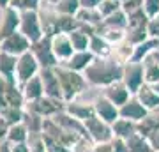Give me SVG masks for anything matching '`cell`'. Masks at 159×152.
I'll list each match as a JSON object with an SVG mask.
<instances>
[{
    "instance_id": "816d5d0a",
    "label": "cell",
    "mask_w": 159,
    "mask_h": 152,
    "mask_svg": "<svg viewBox=\"0 0 159 152\" xmlns=\"http://www.w3.org/2000/svg\"><path fill=\"white\" fill-rule=\"evenodd\" d=\"M0 152H12V150H11V143H9V141L0 143Z\"/></svg>"
},
{
    "instance_id": "836d02e7",
    "label": "cell",
    "mask_w": 159,
    "mask_h": 152,
    "mask_svg": "<svg viewBox=\"0 0 159 152\" xmlns=\"http://www.w3.org/2000/svg\"><path fill=\"white\" fill-rule=\"evenodd\" d=\"M154 51H156V41L150 37V39L143 41V43H140V44L134 46L131 60H134V62H142L145 57H148L150 53H154Z\"/></svg>"
},
{
    "instance_id": "d6986e66",
    "label": "cell",
    "mask_w": 159,
    "mask_h": 152,
    "mask_svg": "<svg viewBox=\"0 0 159 152\" xmlns=\"http://www.w3.org/2000/svg\"><path fill=\"white\" fill-rule=\"evenodd\" d=\"M134 96L138 97V101L142 103L148 112H156V110H157V106H159V94L154 90L152 85L143 83Z\"/></svg>"
},
{
    "instance_id": "83f0119b",
    "label": "cell",
    "mask_w": 159,
    "mask_h": 152,
    "mask_svg": "<svg viewBox=\"0 0 159 152\" xmlns=\"http://www.w3.org/2000/svg\"><path fill=\"white\" fill-rule=\"evenodd\" d=\"M101 25L102 27H106V28L125 30V28H127V12H125L124 9H119L117 12H113V14H110V16L104 18Z\"/></svg>"
},
{
    "instance_id": "5b68a950",
    "label": "cell",
    "mask_w": 159,
    "mask_h": 152,
    "mask_svg": "<svg viewBox=\"0 0 159 152\" xmlns=\"http://www.w3.org/2000/svg\"><path fill=\"white\" fill-rule=\"evenodd\" d=\"M30 51H32V55L35 57V60L39 62L41 69H44V67H57V66H60L58 58L55 57V53H53L51 37H48V35H44V37H41L39 41L32 43Z\"/></svg>"
},
{
    "instance_id": "f907efd6",
    "label": "cell",
    "mask_w": 159,
    "mask_h": 152,
    "mask_svg": "<svg viewBox=\"0 0 159 152\" xmlns=\"http://www.w3.org/2000/svg\"><path fill=\"white\" fill-rule=\"evenodd\" d=\"M7 127L9 126L7 124H0V143H4V141H7Z\"/></svg>"
},
{
    "instance_id": "f6af8a7d",
    "label": "cell",
    "mask_w": 159,
    "mask_h": 152,
    "mask_svg": "<svg viewBox=\"0 0 159 152\" xmlns=\"http://www.w3.org/2000/svg\"><path fill=\"white\" fill-rule=\"evenodd\" d=\"M111 149H113V152H129L127 150V141L122 140V138H117V136L111 138Z\"/></svg>"
},
{
    "instance_id": "6da1fadb",
    "label": "cell",
    "mask_w": 159,
    "mask_h": 152,
    "mask_svg": "<svg viewBox=\"0 0 159 152\" xmlns=\"http://www.w3.org/2000/svg\"><path fill=\"white\" fill-rule=\"evenodd\" d=\"M124 73V62H120L117 57H96L94 62L87 67L85 74L87 81L92 87H108V85L120 81Z\"/></svg>"
},
{
    "instance_id": "9c48e42d",
    "label": "cell",
    "mask_w": 159,
    "mask_h": 152,
    "mask_svg": "<svg viewBox=\"0 0 159 152\" xmlns=\"http://www.w3.org/2000/svg\"><path fill=\"white\" fill-rule=\"evenodd\" d=\"M20 16H21V12L16 11L11 6L2 9V14H0V43L20 30Z\"/></svg>"
},
{
    "instance_id": "1f68e13d",
    "label": "cell",
    "mask_w": 159,
    "mask_h": 152,
    "mask_svg": "<svg viewBox=\"0 0 159 152\" xmlns=\"http://www.w3.org/2000/svg\"><path fill=\"white\" fill-rule=\"evenodd\" d=\"M0 115H2V120L4 124L12 126L18 124V122H23V115H25V108H16V106H4L0 110Z\"/></svg>"
},
{
    "instance_id": "94428289",
    "label": "cell",
    "mask_w": 159,
    "mask_h": 152,
    "mask_svg": "<svg viewBox=\"0 0 159 152\" xmlns=\"http://www.w3.org/2000/svg\"><path fill=\"white\" fill-rule=\"evenodd\" d=\"M157 117H159V113H157Z\"/></svg>"
},
{
    "instance_id": "3957f363",
    "label": "cell",
    "mask_w": 159,
    "mask_h": 152,
    "mask_svg": "<svg viewBox=\"0 0 159 152\" xmlns=\"http://www.w3.org/2000/svg\"><path fill=\"white\" fill-rule=\"evenodd\" d=\"M25 110L37 113V115H41L43 118H51V117H55L57 113L66 110V101L43 96V97H39V99H35V101L25 103Z\"/></svg>"
},
{
    "instance_id": "c3c4849f",
    "label": "cell",
    "mask_w": 159,
    "mask_h": 152,
    "mask_svg": "<svg viewBox=\"0 0 159 152\" xmlns=\"http://www.w3.org/2000/svg\"><path fill=\"white\" fill-rule=\"evenodd\" d=\"M11 150L12 152H30V145H29V141H25V143H11Z\"/></svg>"
},
{
    "instance_id": "484cf974",
    "label": "cell",
    "mask_w": 159,
    "mask_h": 152,
    "mask_svg": "<svg viewBox=\"0 0 159 152\" xmlns=\"http://www.w3.org/2000/svg\"><path fill=\"white\" fill-rule=\"evenodd\" d=\"M136 129H138V133H140L142 136L148 138L154 131L159 129V117H157V113L150 112L145 118H142L140 122H136Z\"/></svg>"
},
{
    "instance_id": "cb8c5ba5",
    "label": "cell",
    "mask_w": 159,
    "mask_h": 152,
    "mask_svg": "<svg viewBox=\"0 0 159 152\" xmlns=\"http://www.w3.org/2000/svg\"><path fill=\"white\" fill-rule=\"evenodd\" d=\"M111 129H113V136L122 138V140H129L133 135L138 133L136 122L127 120V118H117L113 124H111Z\"/></svg>"
},
{
    "instance_id": "f546056e",
    "label": "cell",
    "mask_w": 159,
    "mask_h": 152,
    "mask_svg": "<svg viewBox=\"0 0 159 152\" xmlns=\"http://www.w3.org/2000/svg\"><path fill=\"white\" fill-rule=\"evenodd\" d=\"M127 141V150L129 152H156L154 150V147L150 145V141L145 138V136H142L140 133H136V135H133Z\"/></svg>"
},
{
    "instance_id": "30bf717a",
    "label": "cell",
    "mask_w": 159,
    "mask_h": 152,
    "mask_svg": "<svg viewBox=\"0 0 159 152\" xmlns=\"http://www.w3.org/2000/svg\"><path fill=\"white\" fill-rule=\"evenodd\" d=\"M30 46H32V43L18 30V32L11 34L9 37H6L0 43V50L6 51V53H11L14 57H21L23 53L30 51Z\"/></svg>"
},
{
    "instance_id": "ba28073f",
    "label": "cell",
    "mask_w": 159,
    "mask_h": 152,
    "mask_svg": "<svg viewBox=\"0 0 159 152\" xmlns=\"http://www.w3.org/2000/svg\"><path fill=\"white\" fill-rule=\"evenodd\" d=\"M87 133H89V138H90L94 143H102V141H110L113 138V129H111V124L104 122L102 118H99L97 115L87 118L85 122Z\"/></svg>"
},
{
    "instance_id": "603a6c76",
    "label": "cell",
    "mask_w": 159,
    "mask_h": 152,
    "mask_svg": "<svg viewBox=\"0 0 159 152\" xmlns=\"http://www.w3.org/2000/svg\"><path fill=\"white\" fill-rule=\"evenodd\" d=\"M89 51L94 57H111L113 55V44L108 43L102 35L96 34L90 37V44H89Z\"/></svg>"
},
{
    "instance_id": "e575fe53",
    "label": "cell",
    "mask_w": 159,
    "mask_h": 152,
    "mask_svg": "<svg viewBox=\"0 0 159 152\" xmlns=\"http://www.w3.org/2000/svg\"><path fill=\"white\" fill-rule=\"evenodd\" d=\"M69 39H71V43H73L74 51H87V50H89V44H90V35L85 34L83 30H80V28L73 30V32L69 34Z\"/></svg>"
},
{
    "instance_id": "4dcf8cb0",
    "label": "cell",
    "mask_w": 159,
    "mask_h": 152,
    "mask_svg": "<svg viewBox=\"0 0 159 152\" xmlns=\"http://www.w3.org/2000/svg\"><path fill=\"white\" fill-rule=\"evenodd\" d=\"M78 27L80 21L76 16H67V14H58L57 12V34H71Z\"/></svg>"
},
{
    "instance_id": "f1b7e54d",
    "label": "cell",
    "mask_w": 159,
    "mask_h": 152,
    "mask_svg": "<svg viewBox=\"0 0 159 152\" xmlns=\"http://www.w3.org/2000/svg\"><path fill=\"white\" fill-rule=\"evenodd\" d=\"M23 124L27 126L30 135H41L43 133V124H44V118L37 115L34 112H29L25 110V115H23Z\"/></svg>"
},
{
    "instance_id": "91938a15",
    "label": "cell",
    "mask_w": 159,
    "mask_h": 152,
    "mask_svg": "<svg viewBox=\"0 0 159 152\" xmlns=\"http://www.w3.org/2000/svg\"><path fill=\"white\" fill-rule=\"evenodd\" d=\"M120 2H124V0H120Z\"/></svg>"
},
{
    "instance_id": "9a60e30c",
    "label": "cell",
    "mask_w": 159,
    "mask_h": 152,
    "mask_svg": "<svg viewBox=\"0 0 159 152\" xmlns=\"http://www.w3.org/2000/svg\"><path fill=\"white\" fill-rule=\"evenodd\" d=\"M102 96L108 97L113 104H117V106L120 108L122 104H125V103L129 101L133 94H131L129 89L124 85V81L120 80V81H115V83L104 87V89H102Z\"/></svg>"
},
{
    "instance_id": "7402d4cb",
    "label": "cell",
    "mask_w": 159,
    "mask_h": 152,
    "mask_svg": "<svg viewBox=\"0 0 159 152\" xmlns=\"http://www.w3.org/2000/svg\"><path fill=\"white\" fill-rule=\"evenodd\" d=\"M25 96H23L21 87L18 81H7L6 87V106H16V108H25Z\"/></svg>"
},
{
    "instance_id": "f35d334b",
    "label": "cell",
    "mask_w": 159,
    "mask_h": 152,
    "mask_svg": "<svg viewBox=\"0 0 159 152\" xmlns=\"http://www.w3.org/2000/svg\"><path fill=\"white\" fill-rule=\"evenodd\" d=\"M125 39L129 41L133 46L140 44L143 41L150 39V35H148V30L147 27H138V28H125Z\"/></svg>"
},
{
    "instance_id": "7dc6e473",
    "label": "cell",
    "mask_w": 159,
    "mask_h": 152,
    "mask_svg": "<svg viewBox=\"0 0 159 152\" xmlns=\"http://www.w3.org/2000/svg\"><path fill=\"white\" fill-rule=\"evenodd\" d=\"M102 0H80V4L83 9H97V7L101 6Z\"/></svg>"
},
{
    "instance_id": "8fae6325",
    "label": "cell",
    "mask_w": 159,
    "mask_h": 152,
    "mask_svg": "<svg viewBox=\"0 0 159 152\" xmlns=\"http://www.w3.org/2000/svg\"><path fill=\"white\" fill-rule=\"evenodd\" d=\"M39 76L43 80V87H44V96L55 97V99H62V89H60V80L55 71V67H44L39 71Z\"/></svg>"
},
{
    "instance_id": "ac0fdd59",
    "label": "cell",
    "mask_w": 159,
    "mask_h": 152,
    "mask_svg": "<svg viewBox=\"0 0 159 152\" xmlns=\"http://www.w3.org/2000/svg\"><path fill=\"white\" fill-rule=\"evenodd\" d=\"M66 112L69 115H73L74 118L81 120V122H85L87 118H90L96 115V110H94V104L92 103H81V101L66 103Z\"/></svg>"
},
{
    "instance_id": "7a4b0ae2",
    "label": "cell",
    "mask_w": 159,
    "mask_h": 152,
    "mask_svg": "<svg viewBox=\"0 0 159 152\" xmlns=\"http://www.w3.org/2000/svg\"><path fill=\"white\" fill-rule=\"evenodd\" d=\"M58 74V80H60V89H62V97L66 103H71V101H76L83 92H85L90 83L87 81L85 74L83 73H76L73 69L66 67V66H57L55 67Z\"/></svg>"
},
{
    "instance_id": "ffe728a7",
    "label": "cell",
    "mask_w": 159,
    "mask_h": 152,
    "mask_svg": "<svg viewBox=\"0 0 159 152\" xmlns=\"http://www.w3.org/2000/svg\"><path fill=\"white\" fill-rule=\"evenodd\" d=\"M16 64L18 57L0 50V76L7 81H16Z\"/></svg>"
},
{
    "instance_id": "8992f818",
    "label": "cell",
    "mask_w": 159,
    "mask_h": 152,
    "mask_svg": "<svg viewBox=\"0 0 159 152\" xmlns=\"http://www.w3.org/2000/svg\"><path fill=\"white\" fill-rule=\"evenodd\" d=\"M122 81L129 89V92L134 96L140 87L145 83V73H143V64L142 62H124V73H122Z\"/></svg>"
},
{
    "instance_id": "60d3db41",
    "label": "cell",
    "mask_w": 159,
    "mask_h": 152,
    "mask_svg": "<svg viewBox=\"0 0 159 152\" xmlns=\"http://www.w3.org/2000/svg\"><path fill=\"white\" fill-rule=\"evenodd\" d=\"M119 9H122V2H120V0H102L101 6L97 7V11L101 12L102 18L113 14V12H117Z\"/></svg>"
},
{
    "instance_id": "f5cc1de1",
    "label": "cell",
    "mask_w": 159,
    "mask_h": 152,
    "mask_svg": "<svg viewBox=\"0 0 159 152\" xmlns=\"http://www.w3.org/2000/svg\"><path fill=\"white\" fill-rule=\"evenodd\" d=\"M11 6V0H0V11L2 9H6V7Z\"/></svg>"
},
{
    "instance_id": "680465c9",
    "label": "cell",
    "mask_w": 159,
    "mask_h": 152,
    "mask_svg": "<svg viewBox=\"0 0 159 152\" xmlns=\"http://www.w3.org/2000/svg\"><path fill=\"white\" fill-rule=\"evenodd\" d=\"M156 113H159V106H157V110H156Z\"/></svg>"
},
{
    "instance_id": "44dd1931",
    "label": "cell",
    "mask_w": 159,
    "mask_h": 152,
    "mask_svg": "<svg viewBox=\"0 0 159 152\" xmlns=\"http://www.w3.org/2000/svg\"><path fill=\"white\" fill-rule=\"evenodd\" d=\"M23 96H25V101H35L39 97L44 96V87H43V80H41L39 74H35L34 78H30L25 85H21Z\"/></svg>"
},
{
    "instance_id": "bcb514c9",
    "label": "cell",
    "mask_w": 159,
    "mask_h": 152,
    "mask_svg": "<svg viewBox=\"0 0 159 152\" xmlns=\"http://www.w3.org/2000/svg\"><path fill=\"white\" fill-rule=\"evenodd\" d=\"M6 87H7V80L0 76V110L6 106Z\"/></svg>"
},
{
    "instance_id": "7c38bea8",
    "label": "cell",
    "mask_w": 159,
    "mask_h": 152,
    "mask_svg": "<svg viewBox=\"0 0 159 152\" xmlns=\"http://www.w3.org/2000/svg\"><path fill=\"white\" fill-rule=\"evenodd\" d=\"M92 104H94L96 115L99 118H102L104 122H108V124H113L117 118H120L119 106H117V104H113L108 97H104L102 94H101V96H97L96 99L92 101Z\"/></svg>"
},
{
    "instance_id": "d590c367",
    "label": "cell",
    "mask_w": 159,
    "mask_h": 152,
    "mask_svg": "<svg viewBox=\"0 0 159 152\" xmlns=\"http://www.w3.org/2000/svg\"><path fill=\"white\" fill-rule=\"evenodd\" d=\"M53 9L58 14H67V16H76L78 11L81 9L80 0H58L57 4L53 6Z\"/></svg>"
},
{
    "instance_id": "db71d44e",
    "label": "cell",
    "mask_w": 159,
    "mask_h": 152,
    "mask_svg": "<svg viewBox=\"0 0 159 152\" xmlns=\"http://www.w3.org/2000/svg\"><path fill=\"white\" fill-rule=\"evenodd\" d=\"M44 2H46V4H50V6H55L58 0H44Z\"/></svg>"
},
{
    "instance_id": "6f0895ef",
    "label": "cell",
    "mask_w": 159,
    "mask_h": 152,
    "mask_svg": "<svg viewBox=\"0 0 159 152\" xmlns=\"http://www.w3.org/2000/svg\"><path fill=\"white\" fill-rule=\"evenodd\" d=\"M2 122H4V120H2V115H0V124H2Z\"/></svg>"
},
{
    "instance_id": "52a82bcc",
    "label": "cell",
    "mask_w": 159,
    "mask_h": 152,
    "mask_svg": "<svg viewBox=\"0 0 159 152\" xmlns=\"http://www.w3.org/2000/svg\"><path fill=\"white\" fill-rule=\"evenodd\" d=\"M41 66L35 60V57L32 55V51L23 53L21 57H18V64H16V81L21 87L29 81L30 78H34L35 74H39Z\"/></svg>"
},
{
    "instance_id": "9f6ffc18",
    "label": "cell",
    "mask_w": 159,
    "mask_h": 152,
    "mask_svg": "<svg viewBox=\"0 0 159 152\" xmlns=\"http://www.w3.org/2000/svg\"><path fill=\"white\" fill-rule=\"evenodd\" d=\"M154 58L157 60V64H159V51H154Z\"/></svg>"
},
{
    "instance_id": "277c9868",
    "label": "cell",
    "mask_w": 159,
    "mask_h": 152,
    "mask_svg": "<svg viewBox=\"0 0 159 152\" xmlns=\"http://www.w3.org/2000/svg\"><path fill=\"white\" fill-rule=\"evenodd\" d=\"M20 32L30 43H35L41 37H44L39 11H23L21 12V16H20Z\"/></svg>"
},
{
    "instance_id": "ab89813d",
    "label": "cell",
    "mask_w": 159,
    "mask_h": 152,
    "mask_svg": "<svg viewBox=\"0 0 159 152\" xmlns=\"http://www.w3.org/2000/svg\"><path fill=\"white\" fill-rule=\"evenodd\" d=\"M44 0H11V7H14L16 11H39L43 7Z\"/></svg>"
},
{
    "instance_id": "74e56055",
    "label": "cell",
    "mask_w": 159,
    "mask_h": 152,
    "mask_svg": "<svg viewBox=\"0 0 159 152\" xmlns=\"http://www.w3.org/2000/svg\"><path fill=\"white\" fill-rule=\"evenodd\" d=\"M133 50H134V46L127 39H124L113 46V57H117L120 62H129L131 57H133Z\"/></svg>"
},
{
    "instance_id": "b9f144b4",
    "label": "cell",
    "mask_w": 159,
    "mask_h": 152,
    "mask_svg": "<svg viewBox=\"0 0 159 152\" xmlns=\"http://www.w3.org/2000/svg\"><path fill=\"white\" fill-rule=\"evenodd\" d=\"M143 11L148 18H154L159 14V0H143Z\"/></svg>"
},
{
    "instance_id": "7bdbcfd3",
    "label": "cell",
    "mask_w": 159,
    "mask_h": 152,
    "mask_svg": "<svg viewBox=\"0 0 159 152\" xmlns=\"http://www.w3.org/2000/svg\"><path fill=\"white\" fill-rule=\"evenodd\" d=\"M147 30H148V35L150 37H159V14L148 20Z\"/></svg>"
},
{
    "instance_id": "d4e9b609",
    "label": "cell",
    "mask_w": 159,
    "mask_h": 152,
    "mask_svg": "<svg viewBox=\"0 0 159 152\" xmlns=\"http://www.w3.org/2000/svg\"><path fill=\"white\" fill-rule=\"evenodd\" d=\"M143 64V73H145V83L154 85L159 81V64L154 58V53H150L148 57H145L142 60Z\"/></svg>"
},
{
    "instance_id": "4fadbf2b",
    "label": "cell",
    "mask_w": 159,
    "mask_h": 152,
    "mask_svg": "<svg viewBox=\"0 0 159 152\" xmlns=\"http://www.w3.org/2000/svg\"><path fill=\"white\" fill-rule=\"evenodd\" d=\"M119 112H120V118H127V120H133V122H140L142 118H145L150 113L142 103L138 101L136 96H131L129 101L119 108Z\"/></svg>"
},
{
    "instance_id": "11a10c76",
    "label": "cell",
    "mask_w": 159,
    "mask_h": 152,
    "mask_svg": "<svg viewBox=\"0 0 159 152\" xmlns=\"http://www.w3.org/2000/svg\"><path fill=\"white\" fill-rule=\"evenodd\" d=\"M152 87H154V90H156V92H157V94H159V81H157V83H154Z\"/></svg>"
},
{
    "instance_id": "4316f807",
    "label": "cell",
    "mask_w": 159,
    "mask_h": 152,
    "mask_svg": "<svg viewBox=\"0 0 159 152\" xmlns=\"http://www.w3.org/2000/svg\"><path fill=\"white\" fill-rule=\"evenodd\" d=\"M29 138L30 133L23 122H18V124L7 127V141L9 143H25V141H29Z\"/></svg>"
},
{
    "instance_id": "8d00e7d4",
    "label": "cell",
    "mask_w": 159,
    "mask_h": 152,
    "mask_svg": "<svg viewBox=\"0 0 159 152\" xmlns=\"http://www.w3.org/2000/svg\"><path fill=\"white\" fill-rule=\"evenodd\" d=\"M148 20L147 12L143 11V7L136 9V11L127 12V28H138V27H147Z\"/></svg>"
},
{
    "instance_id": "2e32d148",
    "label": "cell",
    "mask_w": 159,
    "mask_h": 152,
    "mask_svg": "<svg viewBox=\"0 0 159 152\" xmlns=\"http://www.w3.org/2000/svg\"><path fill=\"white\" fill-rule=\"evenodd\" d=\"M51 118H53L58 126H62L64 129L71 131V133H74V135H78V136H85V138H89V133H87L85 124H83L81 120H78V118H74L73 115H69L66 110L60 112V113H57L55 117H51Z\"/></svg>"
},
{
    "instance_id": "681fc988",
    "label": "cell",
    "mask_w": 159,
    "mask_h": 152,
    "mask_svg": "<svg viewBox=\"0 0 159 152\" xmlns=\"http://www.w3.org/2000/svg\"><path fill=\"white\" fill-rule=\"evenodd\" d=\"M147 140L150 141V145L154 147V150L159 152V129H157V131H154V133H152L150 136H148Z\"/></svg>"
},
{
    "instance_id": "5bb4252c",
    "label": "cell",
    "mask_w": 159,
    "mask_h": 152,
    "mask_svg": "<svg viewBox=\"0 0 159 152\" xmlns=\"http://www.w3.org/2000/svg\"><path fill=\"white\" fill-rule=\"evenodd\" d=\"M51 46H53V53H55V57L58 58L60 64L67 62L74 53V48H73L71 39H69V34H55L51 37Z\"/></svg>"
},
{
    "instance_id": "d6a6232c",
    "label": "cell",
    "mask_w": 159,
    "mask_h": 152,
    "mask_svg": "<svg viewBox=\"0 0 159 152\" xmlns=\"http://www.w3.org/2000/svg\"><path fill=\"white\" fill-rule=\"evenodd\" d=\"M76 18H78L80 23H87V25H92V27H97V28H99V25L104 20L97 9H83V7L78 11Z\"/></svg>"
},
{
    "instance_id": "e0dca14e",
    "label": "cell",
    "mask_w": 159,
    "mask_h": 152,
    "mask_svg": "<svg viewBox=\"0 0 159 152\" xmlns=\"http://www.w3.org/2000/svg\"><path fill=\"white\" fill-rule=\"evenodd\" d=\"M94 58H96V57L92 55L89 50L87 51H74L73 57L69 58L67 62H64L62 66L73 69V71H76V73H85L87 67L94 62Z\"/></svg>"
},
{
    "instance_id": "ee69618b",
    "label": "cell",
    "mask_w": 159,
    "mask_h": 152,
    "mask_svg": "<svg viewBox=\"0 0 159 152\" xmlns=\"http://www.w3.org/2000/svg\"><path fill=\"white\" fill-rule=\"evenodd\" d=\"M140 7H143V0H124V2H122V9H124L125 12L136 11Z\"/></svg>"
}]
</instances>
